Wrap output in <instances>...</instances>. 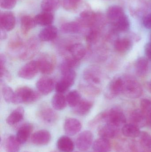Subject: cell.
<instances>
[{"label": "cell", "mask_w": 151, "mask_h": 152, "mask_svg": "<svg viewBox=\"0 0 151 152\" xmlns=\"http://www.w3.org/2000/svg\"><path fill=\"white\" fill-rule=\"evenodd\" d=\"M145 53L147 58L151 60V43L147 44L145 47Z\"/></svg>", "instance_id": "cell-49"}, {"label": "cell", "mask_w": 151, "mask_h": 152, "mask_svg": "<svg viewBox=\"0 0 151 152\" xmlns=\"http://www.w3.org/2000/svg\"><path fill=\"white\" fill-rule=\"evenodd\" d=\"M67 104L72 108H74L80 102L81 96L79 91L76 90H72L67 94L66 96Z\"/></svg>", "instance_id": "cell-36"}, {"label": "cell", "mask_w": 151, "mask_h": 152, "mask_svg": "<svg viewBox=\"0 0 151 152\" xmlns=\"http://www.w3.org/2000/svg\"><path fill=\"white\" fill-rule=\"evenodd\" d=\"M149 62L146 58L142 57L137 60L135 64V70L137 75L142 77L145 76L148 72Z\"/></svg>", "instance_id": "cell-30"}, {"label": "cell", "mask_w": 151, "mask_h": 152, "mask_svg": "<svg viewBox=\"0 0 151 152\" xmlns=\"http://www.w3.org/2000/svg\"><path fill=\"white\" fill-rule=\"evenodd\" d=\"M65 50L69 53L71 57L80 61L87 53L85 46L80 43L69 44L65 47Z\"/></svg>", "instance_id": "cell-10"}, {"label": "cell", "mask_w": 151, "mask_h": 152, "mask_svg": "<svg viewBox=\"0 0 151 152\" xmlns=\"http://www.w3.org/2000/svg\"><path fill=\"white\" fill-rule=\"evenodd\" d=\"M39 72L40 70L37 61H31L20 69L18 72V75L24 79H32Z\"/></svg>", "instance_id": "cell-7"}, {"label": "cell", "mask_w": 151, "mask_h": 152, "mask_svg": "<svg viewBox=\"0 0 151 152\" xmlns=\"http://www.w3.org/2000/svg\"><path fill=\"white\" fill-rule=\"evenodd\" d=\"M93 140V135L90 131H83L79 134L76 139V146L79 151H86L92 145Z\"/></svg>", "instance_id": "cell-9"}, {"label": "cell", "mask_w": 151, "mask_h": 152, "mask_svg": "<svg viewBox=\"0 0 151 152\" xmlns=\"http://www.w3.org/2000/svg\"><path fill=\"white\" fill-rule=\"evenodd\" d=\"M79 88L82 93L88 95L96 96L100 93V89L96 86L87 83L86 84H81Z\"/></svg>", "instance_id": "cell-41"}, {"label": "cell", "mask_w": 151, "mask_h": 152, "mask_svg": "<svg viewBox=\"0 0 151 152\" xmlns=\"http://www.w3.org/2000/svg\"><path fill=\"white\" fill-rule=\"evenodd\" d=\"M131 42L128 38L119 39L115 42L114 47L115 50L119 53H124L131 47Z\"/></svg>", "instance_id": "cell-39"}, {"label": "cell", "mask_w": 151, "mask_h": 152, "mask_svg": "<svg viewBox=\"0 0 151 152\" xmlns=\"http://www.w3.org/2000/svg\"><path fill=\"white\" fill-rule=\"evenodd\" d=\"M6 57L4 54H1L0 55V67H1V80H5L10 81L11 80V75L5 66Z\"/></svg>", "instance_id": "cell-42"}, {"label": "cell", "mask_w": 151, "mask_h": 152, "mask_svg": "<svg viewBox=\"0 0 151 152\" xmlns=\"http://www.w3.org/2000/svg\"><path fill=\"white\" fill-rule=\"evenodd\" d=\"M25 111L21 107L14 110L6 119V122L10 126H13L21 121L24 118Z\"/></svg>", "instance_id": "cell-23"}, {"label": "cell", "mask_w": 151, "mask_h": 152, "mask_svg": "<svg viewBox=\"0 0 151 152\" xmlns=\"http://www.w3.org/2000/svg\"><path fill=\"white\" fill-rule=\"evenodd\" d=\"M40 43L36 38L29 39L25 43L24 47L19 54V57L22 60H28L33 58L40 50Z\"/></svg>", "instance_id": "cell-4"}, {"label": "cell", "mask_w": 151, "mask_h": 152, "mask_svg": "<svg viewBox=\"0 0 151 152\" xmlns=\"http://www.w3.org/2000/svg\"><path fill=\"white\" fill-rule=\"evenodd\" d=\"M129 120L130 123L139 128L146 125V118L141 110H135L132 111L129 116Z\"/></svg>", "instance_id": "cell-22"}, {"label": "cell", "mask_w": 151, "mask_h": 152, "mask_svg": "<svg viewBox=\"0 0 151 152\" xmlns=\"http://www.w3.org/2000/svg\"><path fill=\"white\" fill-rule=\"evenodd\" d=\"M20 143L17 139L16 136L10 135L5 141V149L7 152H19Z\"/></svg>", "instance_id": "cell-34"}, {"label": "cell", "mask_w": 151, "mask_h": 152, "mask_svg": "<svg viewBox=\"0 0 151 152\" xmlns=\"http://www.w3.org/2000/svg\"><path fill=\"white\" fill-rule=\"evenodd\" d=\"M51 139L50 133L46 130H38L31 137V141L35 145H44L48 144Z\"/></svg>", "instance_id": "cell-15"}, {"label": "cell", "mask_w": 151, "mask_h": 152, "mask_svg": "<svg viewBox=\"0 0 151 152\" xmlns=\"http://www.w3.org/2000/svg\"><path fill=\"white\" fill-rule=\"evenodd\" d=\"M150 43H151V35H150Z\"/></svg>", "instance_id": "cell-52"}, {"label": "cell", "mask_w": 151, "mask_h": 152, "mask_svg": "<svg viewBox=\"0 0 151 152\" xmlns=\"http://www.w3.org/2000/svg\"><path fill=\"white\" fill-rule=\"evenodd\" d=\"M141 110L146 118V125L151 128V101L142 99L141 101Z\"/></svg>", "instance_id": "cell-33"}, {"label": "cell", "mask_w": 151, "mask_h": 152, "mask_svg": "<svg viewBox=\"0 0 151 152\" xmlns=\"http://www.w3.org/2000/svg\"><path fill=\"white\" fill-rule=\"evenodd\" d=\"M81 123L79 120L74 118H67L64 123V130L66 134L69 136H74L80 131Z\"/></svg>", "instance_id": "cell-13"}, {"label": "cell", "mask_w": 151, "mask_h": 152, "mask_svg": "<svg viewBox=\"0 0 151 152\" xmlns=\"http://www.w3.org/2000/svg\"><path fill=\"white\" fill-rule=\"evenodd\" d=\"M119 133V128L106 123L101 126L98 129V134L101 138L113 139L118 136Z\"/></svg>", "instance_id": "cell-14"}, {"label": "cell", "mask_w": 151, "mask_h": 152, "mask_svg": "<svg viewBox=\"0 0 151 152\" xmlns=\"http://www.w3.org/2000/svg\"><path fill=\"white\" fill-rule=\"evenodd\" d=\"M25 44L22 39L18 36H15L12 37L8 43V48L10 51H19L21 52L24 47Z\"/></svg>", "instance_id": "cell-37"}, {"label": "cell", "mask_w": 151, "mask_h": 152, "mask_svg": "<svg viewBox=\"0 0 151 152\" xmlns=\"http://www.w3.org/2000/svg\"><path fill=\"white\" fill-rule=\"evenodd\" d=\"M82 0H63L62 5L65 10L68 11L74 10L79 7Z\"/></svg>", "instance_id": "cell-45"}, {"label": "cell", "mask_w": 151, "mask_h": 152, "mask_svg": "<svg viewBox=\"0 0 151 152\" xmlns=\"http://www.w3.org/2000/svg\"><path fill=\"white\" fill-rule=\"evenodd\" d=\"M106 15L108 20L111 21L112 24H113L115 22L120 19L125 14L123 9L120 6L118 5H112L110 6L107 10Z\"/></svg>", "instance_id": "cell-20"}, {"label": "cell", "mask_w": 151, "mask_h": 152, "mask_svg": "<svg viewBox=\"0 0 151 152\" xmlns=\"http://www.w3.org/2000/svg\"><path fill=\"white\" fill-rule=\"evenodd\" d=\"M149 89H150V91L151 93V80L150 81V83H149Z\"/></svg>", "instance_id": "cell-51"}, {"label": "cell", "mask_w": 151, "mask_h": 152, "mask_svg": "<svg viewBox=\"0 0 151 152\" xmlns=\"http://www.w3.org/2000/svg\"><path fill=\"white\" fill-rule=\"evenodd\" d=\"M33 129V125L30 123H26L19 128L16 136L20 144L25 143L27 141Z\"/></svg>", "instance_id": "cell-18"}, {"label": "cell", "mask_w": 151, "mask_h": 152, "mask_svg": "<svg viewBox=\"0 0 151 152\" xmlns=\"http://www.w3.org/2000/svg\"><path fill=\"white\" fill-rule=\"evenodd\" d=\"M38 115L40 119L47 124H53L56 122L58 118L57 114L56 112L47 106H43L40 109Z\"/></svg>", "instance_id": "cell-16"}, {"label": "cell", "mask_w": 151, "mask_h": 152, "mask_svg": "<svg viewBox=\"0 0 151 152\" xmlns=\"http://www.w3.org/2000/svg\"><path fill=\"white\" fill-rule=\"evenodd\" d=\"M40 72L44 75L53 73L55 68L56 61L53 56L49 54H42L37 60Z\"/></svg>", "instance_id": "cell-6"}, {"label": "cell", "mask_w": 151, "mask_h": 152, "mask_svg": "<svg viewBox=\"0 0 151 152\" xmlns=\"http://www.w3.org/2000/svg\"><path fill=\"white\" fill-rule=\"evenodd\" d=\"M58 149L62 152H72L74 149V143L72 140L67 136L59 137L57 142Z\"/></svg>", "instance_id": "cell-21"}, {"label": "cell", "mask_w": 151, "mask_h": 152, "mask_svg": "<svg viewBox=\"0 0 151 152\" xmlns=\"http://www.w3.org/2000/svg\"><path fill=\"white\" fill-rule=\"evenodd\" d=\"M143 24L146 28L151 29V13L144 16L143 19Z\"/></svg>", "instance_id": "cell-48"}, {"label": "cell", "mask_w": 151, "mask_h": 152, "mask_svg": "<svg viewBox=\"0 0 151 152\" xmlns=\"http://www.w3.org/2000/svg\"><path fill=\"white\" fill-rule=\"evenodd\" d=\"M93 105V102L91 101L82 100L78 105L73 108V112L77 115L85 116L90 112Z\"/></svg>", "instance_id": "cell-24"}, {"label": "cell", "mask_w": 151, "mask_h": 152, "mask_svg": "<svg viewBox=\"0 0 151 152\" xmlns=\"http://www.w3.org/2000/svg\"><path fill=\"white\" fill-rule=\"evenodd\" d=\"M40 97V94L30 88L21 87L15 91L12 103L30 104L38 101Z\"/></svg>", "instance_id": "cell-1"}, {"label": "cell", "mask_w": 151, "mask_h": 152, "mask_svg": "<svg viewBox=\"0 0 151 152\" xmlns=\"http://www.w3.org/2000/svg\"></svg>", "instance_id": "cell-55"}, {"label": "cell", "mask_w": 151, "mask_h": 152, "mask_svg": "<svg viewBox=\"0 0 151 152\" xmlns=\"http://www.w3.org/2000/svg\"><path fill=\"white\" fill-rule=\"evenodd\" d=\"M121 131L124 136L130 138L139 137L141 133L139 128L131 123L124 125Z\"/></svg>", "instance_id": "cell-31"}, {"label": "cell", "mask_w": 151, "mask_h": 152, "mask_svg": "<svg viewBox=\"0 0 151 152\" xmlns=\"http://www.w3.org/2000/svg\"><path fill=\"white\" fill-rule=\"evenodd\" d=\"M120 94H122V80L121 77L116 78L111 80L106 93L108 98H113Z\"/></svg>", "instance_id": "cell-17"}, {"label": "cell", "mask_w": 151, "mask_h": 152, "mask_svg": "<svg viewBox=\"0 0 151 152\" xmlns=\"http://www.w3.org/2000/svg\"><path fill=\"white\" fill-rule=\"evenodd\" d=\"M60 3V0H43L41 7L44 11L51 12L58 9Z\"/></svg>", "instance_id": "cell-38"}, {"label": "cell", "mask_w": 151, "mask_h": 152, "mask_svg": "<svg viewBox=\"0 0 151 152\" xmlns=\"http://www.w3.org/2000/svg\"><path fill=\"white\" fill-rule=\"evenodd\" d=\"M84 28L79 21H72L63 24L61 31L64 34H73L79 33Z\"/></svg>", "instance_id": "cell-25"}, {"label": "cell", "mask_w": 151, "mask_h": 152, "mask_svg": "<svg viewBox=\"0 0 151 152\" xmlns=\"http://www.w3.org/2000/svg\"><path fill=\"white\" fill-rule=\"evenodd\" d=\"M16 3V0H0L1 8L5 10L13 9L15 7Z\"/></svg>", "instance_id": "cell-47"}, {"label": "cell", "mask_w": 151, "mask_h": 152, "mask_svg": "<svg viewBox=\"0 0 151 152\" xmlns=\"http://www.w3.org/2000/svg\"><path fill=\"white\" fill-rule=\"evenodd\" d=\"M1 89L3 97L6 102L12 103L15 92L11 88L4 83V80H1Z\"/></svg>", "instance_id": "cell-35"}, {"label": "cell", "mask_w": 151, "mask_h": 152, "mask_svg": "<svg viewBox=\"0 0 151 152\" xmlns=\"http://www.w3.org/2000/svg\"></svg>", "instance_id": "cell-56"}, {"label": "cell", "mask_w": 151, "mask_h": 152, "mask_svg": "<svg viewBox=\"0 0 151 152\" xmlns=\"http://www.w3.org/2000/svg\"><path fill=\"white\" fill-rule=\"evenodd\" d=\"M141 146L145 149H151V135L146 132H141L139 137Z\"/></svg>", "instance_id": "cell-44"}, {"label": "cell", "mask_w": 151, "mask_h": 152, "mask_svg": "<svg viewBox=\"0 0 151 152\" xmlns=\"http://www.w3.org/2000/svg\"><path fill=\"white\" fill-rule=\"evenodd\" d=\"M104 120L107 124L116 127H123L126 125V119L122 111L118 108H113L107 112H103Z\"/></svg>", "instance_id": "cell-3"}, {"label": "cell", "mask_w": 151, "mask_h": 152, "mask_svg": "<svg viewBox=\"0 0 151 152\" xmlns=\"http://www.w3.org/2000/svg\"><path fill=\"white\" fill-rule=\"evenodd\" d=\"M62 78L56 84L55 89L57 93L63 94L74 84L76 74L74 70H71L62 73Z\"/></svg>", "instance_id": "cell-5"}, {"label": "cell", "mask_w": 151, "mask_h": 152, "mask_svg": "<svg viewBox=\"0 0 151 152\" xmlns=\"http://www.w3.org/2000/svg\"><path fill=\"white\" fill-rule=\"evenodd\" d=\"M99 37V29L96 28H90L86 35V41L88 44H94L97 42Z\"/></svg>", "instance_id": "cell-43"}, {"label": "cell", "mask_w": 151, "mask_h": 152, "mask_svg": "<svg viewBox=\"0 0 151 152\" xmlns=\"http://www.w3.org/2000/svg\"><path fill=\"white\" fill-rule=\"evenodd\" d=\"M35 18L29 16H24L20 20V27L22 33L24 35L27 34L31 29L33 28L36 25Z\"/></svg>", "instance_id": "cell-28"}, {"label": "cell", "mask_w": 151, "mask_h": 152, "mask_svg": "<svg viewBox=\"0 0 151 152\" xmlns=\"http://www.w3.org/2000/svg\"><path fill=\"white\" fill-rule=\"evenodd\" d=\"M79 64V61L71 56L66 57L60 65V71L62 74L69 70H74V69L77 68Z\"/></svg>", "instance_id": "cell-32"}, {"label": "cell", "mask_w": 151, "mask_h": 152, "mask_svg": "<svg viewBox=\"0 0 151 152\" xmlns=\"http://www.w3.org/2000/svg\"><path fill=\"white\" fill-rule=\"evenodd\" d=\"M16 24V19L13 13L10 12H1L0 15L1 29L10 31L14 28Z\"/></svg>", "instance_id": "cell-12"}, {"label": "cell", "mask_w": 151, "mask_h": 152, "mask_svg": "<svg viewBox=\"0 0 151 152\" xmlns=\"http://www.w3.org/2000/svg\"><path fill=\"white\" fill-rule=\"evenodd\" d=\"M0 37H1V40L6 39L7 37V34L5 33V31L1 29V36Z\"/></svg>", "instance_id": "cell-50"}, {"label": "cell", "mask_w": 151, "mask_h": 152, "mask_svg": "<svg viewBox=\"0 0 151 152\" xmlns=\"http://www.w3.org/2000/svg\"></svg>", "instance_id": "cell-54"}, {"label": "cell", "mask_w": 151, "mask_h": 152, "mask_svg": "<svg viewBox=\"0 0 151 152\" xmlns=\"http://www.w3.org/2000/svg\"><path fill=\"white\" fill-rule=\"evenodd\" d=\"M55 82L51 78L48 77H42L37 80L36 87L39 93L47 95L50 94L55 88Z\"/></svg>", "instance_id": "cell-11"}, {"label": "cell", "mask_w": 151, "mask_h": 152, "mask_svg": "<svg viewBox=\"0 0 151 152\" xmlns=\"http://www.w3.org/2000/svg\"><path fill=\"white\" fill-rule=\"evenodd\" d=\"M113 26L117 31L126 32L129 28L130 24L129 20L126 15H125L118 21L113 24Z\"/></svg>", "instance_id": "cell-40"}, {"label": "cell", "mask_w": 151, "mask_h": 152, "mask_svg": "<svg viewBox=\"0 0 151 152\" xmlns=\"http://www.w3.org/2000/svg\"><path fill=\"white\" fill-rule=\"evenodd\" d=\"M58 29L54 26H48L41 30L39 38L42 42H50L55 40L58 36Z\"/></svg>", "instance_id": "cell-19"}, {"label": "cell", "mask_w": 151, "mask_h": 152, "mask_svg": "<svg viewBox=\"0 0 151 152\" xmlns=\"http://www.w3.org/2000/svg\"><path fill=\"white\" fill-rule=\"evenodd\" d=\"M122 94L130 98H139L142 94V86L134 78L129 76L121 77Z\"/></svg>", "instance_id": "cell-2"}, {"label": "cell", "mask_w": 151, "mask_h": 152, "mask_svg": "<svg viewBox=\"0 0 151 152\" xmlns=\"http://www.w3.org/2000/svg\"><path fill=\"white\" fill-rule=\"evenodd\" d=\"M35 19L36 24L41 26H50L53 23L54 16L51 12L44 11L37 14Z\"/></svg>", "instance_id": "cell-29"}, {"label": "cell", "mask_w": 151, "mask_h": 152, "mask_svg": "<svg viewBox=\"0 0 151 152\" xmlns=\"http://www.w3.org/2000/svg\"></svg>", "instance_id": "cell-53"}, {"label": "cell", "mask_w": 151, "mask_h": 152, "mask_svg": "<svg viewBox=\"0 0 151 152\" xmlns=\"http://www.w3.org/2000/svg\"><path fill=\"white\" fill-rule=\"evenodd\" d=\"M51 103L54 109L58 111L64 110L67 104L66 97L63 94L57 93L53 96Z\"/></svg>", "instance_id": "cell-27"}, {"label": "cell", "mask_w": 151, "mask_h": 152, "mask_svg": "<svg viewBox=\"0 0 151 152\" xmlns=\"http://www.w3.org/2000/svg\"><path fill=\"white\" fill-rule=\"evenodd\" d=\"M83 78L87 83L96 86L101 83V72L96 67H88L83 71Z\"/></svg>", "instance_id": "cell-8"}, {"label": "cell", "mask_w": 151, "mask_h": 152, "mask_svg": "<svg viewBox=\"0 0 151 152\" xmlns=\"http://www.w3.org/2000/svg\"><path fill=\"white\" fill-rule=\"evenodd\" d=\"M132 12L134 14H141L142 12H144V10L146 9V3L143 0H140V2L138 4L136 3L134 5L130 6Z\"/></svg>", "instance_id": "cell-46"}, {"label": "cell", "mask_w": 151, "mask_h": 152, "mask_svg": "<svg viewBox=\"0 0 151 152\" xmlns=\"http://www.w3.org/2000/svg\"><path fill=\"white\" fill-rule=\"evenodd\" d=\"M93 149L95 152H110L111 144L108 139L100 137L93 143Z\"/></svg>", "instance_id": "cell-26"}]
</instances>
